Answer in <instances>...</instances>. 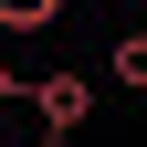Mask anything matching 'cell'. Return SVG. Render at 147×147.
Here are the masks:
<instances>
[{
    "mask_svg": "<svg viewBox=\"0 0 147 147\" xmlns=\"http://www.w3.org/2000/svg\"><path fill=\"white\" fill-rule=\"evenodd\" d=\"M0 95H11V105H32L53 137H74V126L95 116V74H74V63H63V74H11Z\"/></svg>",
    "mask_w": 147,
    "mask_h": 147,
    "instance_id": "obj_1",
    "label": "cell"
},
{
    "mask_svg": "<svg viewBox=\"0 0 147 147\" xmlns=\"http://www.w3.org/2000/svg\"><path fill=\"white\" fill-rule=\"evenodd\" d=\"M105 74H116V84H137V95H147V32H116V53H105Z\"/></svg>",
    "mask_w": 147,
    "mask_h": 147,
    "instance_id": "obj_2",
    "label": "cell"
},
{
    "mask_svg": "<svg viewBox=\"0 0 147 147\" xmlns=\"http://www.w3.org/2000/svg\"><path fill=\"white\" fill-rule=\"evenodd\" d=\"M63 0H0V32H53Z\"/></svg>",
    "mask_w": 147,
    "mask_h": 147,
    "instance_id": "obj_3",
    "label": "cell"
}]
</instances>
